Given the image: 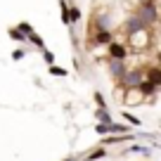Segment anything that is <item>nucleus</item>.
<instances>
[{
    "label": "nucleus",
    "instance_id": "1",
    "mask_svg": "<svg viewBox=\"0 0 161 161\" xmlns=\"http://www.w3.org/2000/svg\"><path fill=\"white\" fill-rule=\"evenodd\" d=\"M135 14L142 17L149 26H154V24L161 21V10H159V3H156V0H140V5L135 7Z\"/></svg>",
    "mask_w": 161,
    "mask_h": 161
},
{
    "label": "nucleus",
    "instance_id": "2",
    "mask_svg": "<svg viewBox=\"0 0 161 161\" xmlns=\"http://www.w3.org/2000/svg\"><path fill=\"white\" fill-rule=\"evenodd\" d=\"M126 45L130 47V50H135V52L147 50V47L152 45V31L145 29V31H137V33L128 36V43H126Z\"/></svg>",
    "mask_w": 161,
    "mask_h": 161
},
{
    "label": "nucleus",
    "instance_id": "3",
    "mask_svg": "<svg viewBox=\"0 0 161 161\" xmlns=\"http://www.w3.org/2000/svg\"><path fill=\"white\" fill-rule=\"evenodd\" d=\"M121 29H123V33L126 36H133V33H137V31H145V29H152L149 24H147L142 17H137V14H130L128 19H123V24H121Z\"/></svg>",
    "mask_w": 161,
    "mask_h": 161
},
{
    "label": "nucleus",
    "instance_id": "4",
    "mask_svg": "<svg viewBox=\"0 0 161 161\" xmlns=\"http://www.w3.org/2000/svg\"><path fill=\"white\" fill-rule=\"evenodd\" d=\"M142 80H145V71H140V69H128L126 76H123L119 83H121V88H126V90H135V88H140Z\"/></svg>",
    "mask_w": 161,
    "mask_h": 161
},
{
    "label": "nucleus",
    "instance_id": "5",
    "mask_svg": "<svg viewBox=\"0 0 161 161\" xmlns=\"http://www.w3.org/2000/svg\"><path fill=\"white\" fill-rule=\"evenodd\" d=\"M128 55H130V47L126 45V43H119V40H114L109 45V59H119V62H126Z\"/></svg>",
    "mask_w": 161,
    "mask_h": 161
},
{
    "label": "nucleus",
    "instance_id": "6",
    "mask_svg": "<svg viewBox=\"0 0 161 161\" xmlns=\"http://www.w3.org/2000/svg\"><path fill=\"white\" fill-rule=\"evenodd\" d=\"M107 66H109L111 78H116V80H121L123 76H126V71H128L126 62H119V59H107Z\"/></svg>",
    "mask_w": 161,
    "mask_h": 161
},
{
    "label": "nucleus",
    "instance_id": "7",
    "mask_svg": "<svg viewBox=\"0 0 161 161\" xmlns=\"http://www.w3.org/2000/svg\"><path fill=\"white\" fill-rule=\"evenodd\" d=\"M145 100H147V97H145V95H142V92L135 88V90H126V97H123V104H126V107H135V104H142Z\"/></svg>",
    "mask_w": 161,
    "mask_h": 161
},
{
    "label": "nucleus",
    "instance_id": "8",
    "mask_svg": "<svg viewBox=\"0 0 161 161\" xmlns=\"http://www.w3.org/2000/svg\"><path fill=\"white\" fill-rule=\"evenodd\" d=\"M145 80H149V83H154L156 88H161V66L152 64L145 69Z\"/></svg>",
    "mask_w": 161,
    "mask_h": 161
},
{
    "label": "nucleus",
    "instance_id": "9",
    "mask_svg": "<svg viewBox=\"0 0 161 161\" xmlns=\"http://www.w3.org/2000/svg\"><path fill=\"white\" fill-rule=\"evenodd\" d=\"M92 43L109 47L111 43H114V33H111V31H95V33H92Z\"/></svg>",
    "mask_w": 161,
    "mask_h": 161
},
{
    "label": "nucleus",
    "instance_id": "10",
    "mask_svg": "<svg viewBox=\"0 0 161 161\" xmlns=\"http://www.w3.org/2000/svg\"><path fill=\"white\" fill-rule=\"evenodd\" d=\"M137 90H140L142 95L147 97V100H152V97H154L156 92H159V88H156L154 83H149V80H142V83H140V88H137Z\"/></svg>",
    "mask_w": 161,
    "mask_h": 161
},
{
    "label": "nucleus",
    "instance_id": "11",
    "mask_svg": "<svg viewBox=\"0 0 161 161\" xmlns=\"http://www.w3.org/2000/svg\"><path fill=\"white\" fill-rule=\"evenodd\" d=\"M59 10H62V24L71 26V7H69L66 0H59Z\"/></svg>",
    "mask_w": 161,
    "mask_h": 161
},
{
    "label": "nucleus",
    "instance_id": "12",
    "mask_svg": "<svg viewBox=\"0 0 161 161\" xmlns=\"http://www.w3.org/2000/svg\"><path fill=\"white\" fill-rule=\"evenodd\" d=\"M95 116H97V121H100V123H104V126H111V123H114V119H111V114H109L107 109H97Z\"/></svg>",
    "mask_w": 161,
    "mask_h": 161
},
{
    "label": "nucleus",
    "instance_id": "13",
    "mask_svg": "<svg viewBox=\"0 0 161 161\" xmlns=\"http://www.w3.org/2000/svg\"><path fill=\"white\" fill-rule=\"evenodd\" d=\"M7 36H10L12 40H17V43H29V40H26V36L21 33V31L17 29V26H12V29H7Z\"/></svg>",
    "mask_w": 161,
    "mask_h": 161
},
{
    "label": "nucleus",
    "instance_id": "14",
    "mask_svg": "<svg viewBox=\"0 0 161 161\" xmlns=\"http://www.w3.org/2000/svg\"><path fill=\"white\" fill-rule=\"evenodd\" d=\"M29 43H31V45H33V47H38V50H45V40L40 38V36L36 33V31H33V33L29 36Z\"/></svg>",
    "mask_w": 161,
    "mask_h": 161
},
{
    "label": "nucleus",
    "instance_id": "15",
    "mask_svg": "<svg viewBox=\"0 0 161 161\" xmlns=\"http://www.w3.org/2000/svg\"><path fill=\"white\" fill-rule=\"evenodd\" d=\"M121 116L128 121V126H135V128H140V126H142V121L137 119L135 114H130V111H121Z\"/></svg>",
    "mask_w": 161,
    "mask_h": 161
},
{
    "label": "nucleus",
    "instance_id": "16",
    "mask_svg": "<svg viewBox=\"0 0 161 161\" xmlns=\"http://www.w3.org/2000/svg\"><path fill=\"white\" fill-rule=\"evenodd\" d=\"M128 152H133V154H142V156H149L152 154V149L147 145H133V147H128Z\"/></svg>",
    "mask_w": 161,
    "mask_h": 161
},
{
    "label": "nucleus",
    "instance_id": "17",
    "mask_svg": "<svg viewBox=\"0 0 161 161\" xmlns=\"http://www.w3.org/2000/svg\"><path fill=\"white\" fill-rule=\"evenodd\" d=\"M104 156H107V149H104V147H100V149H95L92 154H88L83 161H97V159H104Z\"/></svg>",
    "mask_w": 161,
    "mask_h": 161
},
{
    "label": "nucleus",
    "instance_id": "18",
    "mask_svg": "<svg viewBox=\"0 0 161 161\" xmlns=\"http://www.w3.org/2000/svg\"><path fill=\"white\" fill-rule=\"evenodd\" d=\"M17 29H19V31H21V33H24V36H26V40H29V36H31V33H33V26H31V24H29V21H19V24H17Z\"/></svg>",
    "mask_w": 161,
    "mask_h": 161
},
{
    "label": "nucleus",
    "instance_id": "19",
    "mask_svg": "<svg viewBox=\"0 0 161 161\" xmlns=\"http://www.w3.org/2000/svg\"><path fill=\"white\" fill-rule=\"evenodd\" d=\"M95 104H97V109H107V100H104V95L102 92H95Z\"/></svg>",
    "mask_w": 161,
    "mask_h": 161
},
{
    "label": "nucleus",
    "instance_id": "20",
    "mask_svg": "<svg viewBox=\"0 0 161 161\" xmlns=\"http://www.w3.org/2000/svg\"><path fill=\"white\" fill-rule=\"evenodd\" d=\"M40 52H43V59L47 62V66L55 64V55H52V50H47V47H45V50H40Z\"/></svg>",
    "mask_w": 161,
    "mask_h": 161
},
{
    "label": "nucleus",
    "instance_id": "21",
    "mask_svg": "<svg viewBox=\"0 0 161 161\" xmlns=\"http://www.w3.org/2000/svg\"><path fill=\"white\" fill-rule=\"evenodd\" d=\"M47 71H50L52 76H66V69H62V66H57V64H52Z\"/></svg>",
    "mask_w": 161,
    "mask_h": 161
},
{
    "label": "nucleus",
    "instance_id": "22",
    "mask_svg": "<svg viewBox=\"0 0 161 161\" xmlns=\"http://www.w3.org/2000/svg\"><path fill=\"white\" fill-rule=\"evenodd\" d=\"M24 57H26V50H21V47H19V50H14V52H12V59H14V62H21Z\"/></svg>",
    "mask_w": 161,
    "mask_h": 161
},
{
    "label": "nucleus",
    "instance_id": "23",
    "mask_svg": "<svg viewBox=\"0 0 161 161\" xmlns=\"http://www.w3.org/2000/svg\"><path fill=\"white\" fill-rule=\"evenodd\" d=\"M78 19H80V10H78V7H74V5H71V24H76Z\"/></svg>",
    "mask_w": 161,
    "mask_h": 161
},
{
    "label": "nucleus",
    "instance_id": "24",
    "mask_svg": "<svg viewBox=\"0 0 161 161\" xmlns=\"http://www.w3.org/2000/svg\"><path fill=\"white\" fill-rule=\"evenodd\" d=\"M95 133H100V135H107V133H111V130H109V126H104V123H97Z\"/></svg>",
    "mask_w": 161,
    "mask_h": 161
},
{
    "label": "nucleus",
    "instance_id": "25",
    "mask_svg": "<svg viewBox=\"0 0 161 161\" xmlns=\"http://www.w3.org/2000/svg\"><path fill=\"white\" fill-rule=\"evenodd\" d=\"M154 59H156V66H161V50H156V55H154Z\"/></svg>",
    "mask_w": 161,
    "mask_h": 161
},
{
    "label": "nucleus",
    "instance_id": "26",
    "mask_svg": "<svg viewBox=\"0 0 161 161\" xmlns=\"http://www.w3.org/2000/svg\"><path fill=\"white\" fill-rule=\"evenodd\" d=\"M159 147H161V145H159Z\"/></svg>",
    "mask_w": 161,
    "mask_h": 161
}]
</instances>
